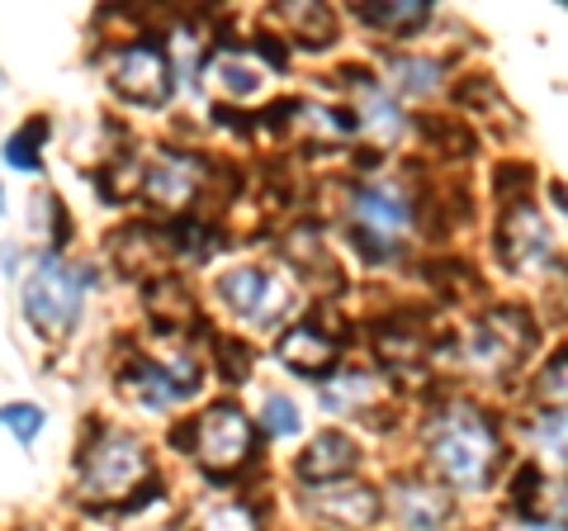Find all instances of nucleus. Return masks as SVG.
<instances>
[{
  "instance_id": "6",
  "label": "nucleus",
  "mask_w": 568,
  "mask_h": 531,
  "mask_svg": "<svg viewBox=\"0 0 568 531\" xmlns=\"http://www.w3.org/2000/svg\"><path fill=\"white\" fill-rule=\"evenodd\" d=\"M219 299L246 328H275L294 309V285L265 266H237V271L219 275Z\"/></svg>"
},
{
  "instance_id": "28",
  "label": "nucleus",
  "mask_w": 568,
  "mask_h": 531,
  "mask_svg": "<svg viewBox=\"0 0 568 531\" xmlns=\"http://www.w3.org/2000/svg\"><path fill=\"white\" fill-rule=\"evenodd\" d=\"M213 351H219V361H223V380L227 384H237V380L252 375V351H246L242 342H219Z\"/></svg>"
},
{
  "instance_id": "7",
  "label": "nucleus",
  "mask_w": 568,
  "mask_h": 531,
  "mask_svg": "<svg viewBox=\"0 0 568 531\" xmlns=\"http://www.w3.org/2000/svg\"><path fill=\"white\" fill-rule=\"evenodd\" d=\"M190 451L209 470H237L252 455V418L237 403H213L209 413L190 422Z\"/></svg>"
},
{
  "instance_id": "18",
  "label": "nucleus",
  "mask_w": 568,
  "mask_h": 531,
  "mask_svg": "<svg viewBox=\"0 0 568 531\" xmlns=\"http://www.w3.org/2000/svg\"><path fill=\"white\" fill-rule=\"evenodd\" d=\"M275 20L304 48H327L336 39V20H332L327 6H308V0H298V6H275Z\"/></svg>"
},
{
  "instance_id": "19",
  "label": "nucleus",
  "mask_w": 568,
  "mask_h": 531,
  "mask_svg": "<svg viewBox=\"0 0 568 531\" xmlns=\"http://www.w3.org/2000/svg\"><path fill=\"white\" fill-rule=\"evenodd\" d=\"M379 394V384L369 370H342V375H332L323 384V403L332 413H355V409H369Z\"/></svg>"
},
{
  "instance_id": "1",
  "label": "nucleus",
  "mask_w": 568,
  "mask_h": 531,
  "mask_svg": "<svg viewBox=\"0 0 568 531\" xmlns=\"http://www.w3.org/2000/svg\"><path fill=\"white\" fill-rule=\"evenodd\" d=\"M426 460L450 489H488L503 465V441L474 403H446L426 422Z\"/></svg>"
},
{
  "instance_id": "24",
  "label": "nucleus",
  "mask_w": 568,
  "mask_h": 531,
  "mask_svg": "<svg viewBox=\"0 0 568 531\" xmlns=\"http://www.w3.org/2000/svg\"><path fill=\"white\" fill-rule=\"evenodd\" d=\"M261 422L271 437H298V428H304V418H298V403L284 399V394H271L261 409Z\"/></svg>"
},
{
  "instance_id": "20",
  "label": "nucleus",
  "mask_w": 568,
  "mask_h": 531,
  "mask_svg": "<svg viewBox=\"0 0 568 531\" xmlns=\"http://www.w3.org/2000/svg\"><path fill=\"white\" fill-rule=\"evenodd\" d=\"M361 133H375L379 143H394V138L403 133V110L394 100H388L375 81L365 77V100H361V123H355Z\"/></svg>"
},
{
  "instance_id": "15",
  "label": "nucleus",
  "mask_w": 568,
  "mask_h": 531,
  "mask_svg": "<svg viewBox=\"0 0 568 531\" xmlns=\"http://www.w3.org/2000/svg\"><path fill=\"white\" fill-rule=\"evenodd\" d=\"M355 460H361V447H355L346 432H323L298 455V474H304L308 484H332V480H346L355 470Z\"/></svg>"
},
{
  "instance_id": "30",
  "label": "nucleus",
  "mask_w": 568,
  "mask_h": 531,
  "mask_svg": "<svg viewBox=\"0 0 568 531\" xmlns=\"http://www.w3.org/2000/svg\"><path fill=\"white\" fill-rule=\"evenodd\" d=\"M507 531H564V527H549V522H521V527H507Z\"/></svg>"
},
{
  "instance_id": "3",
  "label": "nucleus",
  "mask_w": 568,
  "mask_h": 531,
  "mask_svg": "<svg viewBox=\"0 0 568 531\" xmlns=\"http://www.w3.org/2000/svg\"><path fill=\"white\" fill-rule=\"evenodd\" d=\"M81 299H85V275L77 266H67L58 252L39 257V266L24 280V318L33 332L48 342H62L81 318Z\"/></svg>"
},
{
  "instance_id": "26",
  "label": "nucleus",
  "mask_w": 568,
  "mask_h": 531,
  "mask_svg": "<svg viewBox=\"0 0 568 531\" xmlns=\"http://www.w3.org/2000/svg\"><path fill=\"white\" fill-rule=\"evenodd\" d=\"M530 432H536V447H540L545 460H564V413L559 409L555 413H540Z\"/></svg>"
},
{
  "instance_id": "4",
  "label": "nucleus",
  "mask_w": 568,
  "mask_h": 531,
  "mask_svg": "<svg viewBox=\"0 0 568 531\" xmlns=\"http://www.w3.org/2000/svg\"><path fill=\"white\" fill-rule=\"evenodd\" d=\"M104 77H110V86L123 100L142 104V110H162L175 91V67L156 39H133L104 52Z\"/></svg>"
},
{
  "instance_id": "23",
  "label": "nucleus",
  "mask_w": 568,
  "mask_h": 531,
  "mask_svg": "<svg viewBox=\"0 0 568 531\" xmlns=\"http://www.w3.org/2000/svg\"><path fill=\"white\" fill-rule=\"evenodd\" d=\"M48 143V119H29L20 133L6 143V162L14 171H39V152Z\"/></svg>"
},
{
  "instance_id": "5",
  "label": "nucleus",
  "mask_w": 568,
  "mask_h": 531,
  "mask_svg": "<svg viewBox=\"0 0 568 531\" xmlns=\"http://www.w3.org/2000/svg\"><path fill=\"white\" fill-rule=\"evenodd\" d=\"M351 219H355V247L369 261H388L398 257L403 238L413 233V200L398 186H361Z\"/></svg>"
},
{
  "instance_id": "21",
  "label": "nucleus",
  "mask_w": 568,
  "mask_h": 531,
  "mask_svg": "<svg viewBox=\"0 0 568 531\" xmlns=\"http://www.w3.org/2000/svg\"><path fill=\"white\" fill-rule=\"evenodd\" d=\"M379 357L394 370H417L426 361V338L417 332V323H388L379 332Z\"/></svg>"
},
{
  "instance_id": "22",
  "label": "nucleus",
  "mask_w": 568,
  "mask_h": 531,
  "mask_svg": "<svg viewBox=\"0 0 568 531\" xmlns=\"http://www.w3.org/2000/svg\"><path fill=\"white\" fill-rule=\"evenodd\" d=\"M388 86H394L398 96H432L440 86V67L432 58H394V67H388Z\"/></svg>"
},
{
  "instance_id": "16",
  "label": "nucleus",
  "mask_w": 568,
  "mask_h": 531,
  "mask_svg": "<svg viewBox=\"0 0 568 531\" xmlns=\"http://www.w3.org/2000/svg\"><path fill=\"white\" fill-rule=\"evenodd\" d=\"M213 86H219L223 96H233V100H252L265 91V72L246 58V52H233V48H223V52H213V62H209V72H204Z\"/></svg>"
},
{
  "instance_id": "10",
  "label": "nucleus",
  "mask_w": 568,
  "mask_h": 531,
  "mask_svg": "<svg viewBox=\"0 0 568 531\" xmlns=\"http://www.w3.org/2000/svg\"><path fill=\"white\" fill-rule=\"evenodd\" d=\"M308 512L336 531H361L379 522V493L355 480H332L308 493Z\"/></svg>"
},
{
  "instance_id": "11",
  "label": "nucleus",
  "mask_w": 568,
  "mask_h": 531,
  "mask_svg": "<svg viewBox=\"0 0 568 531\" xmlns=\"http://www.w3.org/2000/svg\"><path fill=\"white\" fill-rule=\"evenodd\" d=\"M200 181H204V167L194 162V157H185V152H156L148 176H142V194H148L156 209L181 214V209H190L194 194H200Z\"/></svg>"
},
{
  "instance_id": "13",
  "label": "nucleus",
  "mask_w": 568,
  "mask_h": 531,
  "mask_svg": "<svg viewBox=\"0 0 568 531\" xmlns=\"http://www.w3.org/2000/svg\"><path fill=\"white\" fill-rule=\"evenodd\" d=\"M275 357L280 365H290L294 375H308V380H323L327 370L336 365V347L323 328H313V323H298L290 328L284 338L275 342Z\"/></svg>"
},
{
  "instance_id": "9",
  "label": "nucleus",
  "mask_w": 568,
  "mask_h": 531,
  "mask_svg": "<svg viewBox=\"0 0 568 531\" xmlns=\"http://www.w3.org/2000/svg\"><path fill=\"white\" fill-rule=\"evenodd\" d=\"M497 257H503L507 271L517 275H536L549 266L555 257V233H549V223L540 219L536 204H517L511 214L503 219V233H497Z\"/></svg>"
},
{
  "instance_id": "2",
  "label": "nucleus",
  "mask_w": 568,
  "mask_h": 531,
  "mask_svg": "<svg viewBox=\"0 0 568 531\" xmlns=\"http://www.w3.org/2000/svg\"><path fill=\"white\" fill-rule=\"evenodd\" d=\"M81 493L91 503H148L156 493L148 447L129 432H104L81 460Z\"/></svg>"
},
{
  "instance_id": "25",
  "label": "nucleus",
  "mask_w": 568,
  "mask_h": 531,
  "mask_svg": "<svg viewBox=\"0 0 568 531\" xmlns=\"http://www.w3.org/2000/svg\"><path fill=\"white\" fill-rule=\"evenodd\" d=\"M0 422H6L10 437L33 441L43 432V409H39V403H6V409H0Z\"/></svg>"
},
{
  "instance_id": "29",
  "label": "nucleus",
  "mask_w": 568,
  "mask_h": 531,
  "mask_svg": "<svg viewBox=\"0 0 568 531\" xmlns=\"http://www.w3.org/2000/svg\"><path fill=\"white\" fill-rule=\"evenodd\" d=\"M540 399L555 403V409L564 403V357H555V365H549L545 375H540Z\"/></svg>"
},
{
  "instance_id": "27",
  "label": "nucleus",
  "mask_w": 568,
  "mask_h": 531,
  "mask_svg": "<svg viewBox=\"0 0 568 531\" xmlns=\"http://www.w3.org/2000/svg\"><path fill=\"white\" fill-rule=\"evenodd\" d=\"M200 531H261V527H256V518H252L246 508L223 503V508L204 512V527H200Z\"/></svg>"
},
{
  "instance_id": "31",
  "label": "nucleus",
  "mask_w": 568,
  "mask_h": 531,
  "mask_svg": "<svg viewBox=\"0 0 568 531\" xmlns=\"http://www.w3.org/2000/svg\"><path fill=\"white\" fill-rule=\"evenodd\" d=\"M0 214H6V194H0Z\"/></svg>"
},
{
  "instance_id": "14",
  "label": "nucleus",
  "mask_w": 568,
  "mask_h": 531,
  "mask_svg": "<svg viewBox=\"0 0 568 531\" xmlns=\"http://www.w3.org/2000/svg\"><path fill=\"white\" fill-rule=\"evenodd\" d=\"M394 512L407 531H440L450 522V499L446 489L426 480H398L394 484Z\"/></svg>"
},
{
  "instance_id": "12",
  "label": "nucleus",
  "mask_w": 568,
  "mask_h": 531,
  "mask_svg": "<svg viewBox=\"0 0 568 531\" xmlns=\"http://www.w3.org/2000/svg\"><path fill=\"white\" fill-rule=\"evenodd\" d=\"M119 384H123V394L138 399V403H148V409H175V403H185L194 389H200L190 370H185V375H175L171 365H156L148 357H133L129 365H123Z\"/></svg>"
},
{
  "instance_id": "8",
  "label": "nucleus",
  "mask_w": 568,
  "mask_h": 531,
  "mask_svg": "<svg viewBox=\"0 0 568 531\" xmlns=\"http://www.w3.org/2000/svg\"><path fill=\"white\" fill-rule=\"evenodd\" d=\"M530 342V323L521 309H497L488 318H478L465 338V361L474 370H484V375H507V370H517L521 351Z\"/></svg>"
},
{
  "instance_id": "17",
  "label": "nucleus",
  "mask_w": 568,
  "mask_h": 531,
  "mask_svg": "<svg viewBox=\"0 0 568 531\" xmlns=\"http://www.w3.org/2000/svg\"><path fill=\"white\" fill-rule=\"evenodd\" d=\"M355 20L384 33H417L432 20V6L426 0H369V6H355Z\"/></svg>"
}]
</instances>
